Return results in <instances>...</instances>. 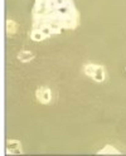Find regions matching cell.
Segmentation results:
<instances>
[{
	"instance_id": "1",
	"label": "cell",
	"mask_w": 126,
	"mask_h": 156,
	"mask_svg": "<svg viewBox=\"0 0 126 156\" xmlns=\"http://www.w3.org/2000/svg\"><path fill=\"white\" fill-rule=\"evenodd\" d=\"M81 22L73 0H35L32 10L33 29L42 30L47 38L74 30Z\"/></svg>"
},
{
	"instance_id": "2",
	"label": "cell",
	"mask_w": 126,
	"mask_h": 156,
	"mask_svg": "<svg viewBox=\"0 0 126 156\" xmlns=\"http://www.w3.org/2000/svg\"><path fill=\"white\" fill-rule=\"evenodd\" d=\"M83 72L86 76H88L90 78H92L96 82H103L107 77L105 67L101 64H96V63H86L83 64Z\"/></svg>"
},
{
	"instance_id": "3",
	"label": "cell",
	"mask_w": 126,
	"mask_h": 156,
	"mask_svg": "<svg viewBox=\"0 0 126 156\" xmlns=\"http://www.w3.org/2000/svg\"><path fill=\"white\" fill-rule=\"evenodd\" d=\"M35 97L39 103L48 105V103H51L53 96H52L51 88H48V87H39V88H37V91H35Z\"/></svg>"
},
{
	"instance_id": "4",
	"label": "cell",
	"mask_w": 126,
	"mask_h": 156,
	"mask_svg": "<svg viewBox=\"0 0 126 156\" xmlns=\"http://www.w3.org/2000/svg\"><path fill=\"white\" fill-rule=\"evenodd\" d=\"M8 154H22V144L19 140H9L8 141Z\"/></svg>"
},
{
	"instance_id": "5",
	"label": "cell",
	"mask_w": 126,
	"mask_h": 156,
	"mask_svg": "<svg viewBox=\"0 0 126 156\" xmlns=\"http://www.w3.org/2000/svg\"><path fill=\"white\" fill-rule=\"evenodd\" d=\"M99 155H120L121 151H119L117 149L112 145H105L101 150L97 151Z\"/></svg>"
},
{
	"instance_id": "6",
	"label": "cell",
	"mask_w": 126,
	"mask_h": 156,
	"mask_svg": "<svg viewBox=\"0 0 126 156\" xmlns=\"http://www.w3.org/2000/svg\"><path fill=\"white\" fill-rule=\"evenodd\" d=\"M18 59L20 62H23V63H28V62L34 59V54L31 51H22L18 54Z\"/></svg>"
},
{
	"instance_id": "7",
	"label": "cell",
	"mask_w": 126,
	"mask_h": 156,
	"mask_svg": "<svg viewBox=\"0 0 126 156\" xmlns=\"http://www.w3.org/2000/svg\"><path fill=\"white\" fill-rule=\"evenodd\" d=\"M31 39L34 42H43L47 39L45 34L39 30V29H32V32H31Z\"/></svg>"
},
{
	"instance_id": "8",
	"label": "cell",
	"mask_w": 126,
	"mask_h": 156,
	"mask_svg": "<svg viewBox=\"0 0 126 156\" xmlns=\"http://www.w3.org/2000/svg\"><path fill=\"white\" fill-rule=\"evenodd\" d=\"M16 32H18V24H16V22L12 20V19L6 20V33L9 35H15Z\"/></svg>"
}]
</instances>
